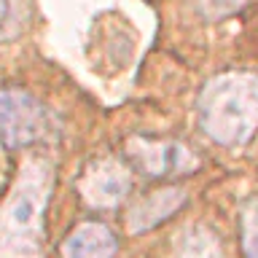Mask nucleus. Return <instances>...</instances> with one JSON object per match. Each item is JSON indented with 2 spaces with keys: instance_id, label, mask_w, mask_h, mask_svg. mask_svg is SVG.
Segmentation results:
<instances>
[{
  "instance_id": "nucleus-1",
  "label": "nucleus",
  "mask_w": 258,
  "mask_h": 258,
  "mask_svg": "<svg viewBox=\"0 0 258 258\" xmlns=\"http://www.w3.org/2000/svg\"><path fill=\"white\" fill-rule=\"evenodd\" d=\"M54 172L48 161L24 164L0 207V258H40L46 242V207Z\"/></svg>"
},
{
  "instance_id": "nucleus-2",
  "label": "nucleus",
  "mask_w": 258,
  "mask_h": 258,
  "mask_svg": "<svg viewBox=\"0 0 258 258\" xmlns=\"http://www.w3.org/2000/svg\"><path fill=\"white\" fill-rule=\"evenodd\" d=\"M199 126L218 145H245L258 129V76L229 73L210 81L199 97Z\"/></svg>"
},
{
  "instance_id": "nucleus-3",
  "label": "nucleus",
  "mask_w": 258,
  "mask_h": 258,
  "mask_svg": "<svg viewBox=\"0 0 258 258\" xmlns=\"http://www.w3.org/2000/svg\"><path fill=\"white\" fill-rule=\"evenodd\" d=\"M51 132V116L46 105L24 89H0V145L27 148L46 140Z\"/></svg>"
},
{
  "instance_id": "nucleus-4",
  "label": "nucleus",
  "mask_w": 258,
  "mask_h": 258,
  "mask_svg": "<svg viewBox=\"0 0 258 258\" xmlns=\"http://www.w3.org/2000/svg\"><path fill=\"white\" fill-rule=\"evenodd\" d=\"M132 188V175L116 159H97L92 161L78 180L81 199L94 210H110L126 199Z\"/></svg>"
},
{
  "instance_id": "nucleus-5",
  "label": "nucleus",
  "mask_w": 258,
  "mask_h": 258,
  "mask_svg": "<svg viewBox=\"0 0 258 258\" xmlns=\"http://www.w3.org/2000/svg\"><path fill=\"white\" fill-rule=\"evenodd\" d=\"M129 153L135 156V164L151 177L180 175L197 167V159L180 143H156V140H148V137H137Z\"/></svg>"
},
{
  "instance_id": "nucleus-6",
  "label": "nucleus",
  "mask_w": 258,
  "mask_h": 258,
  "mask_svg": "<svg viewBox=\"0 0 258 258\" xmlns=\"http://www.w3.org/2000/svg\"><path fill=\"white\" fill-rule=\"evenodd\" d=\"M188 194L180 185H169V188H159L151 197L140 199L132 207V213L126 218V229L132 234H143L148 229H156L159 223H164L169 215H175L177 210L185 205Z\"/></svg>"
},
{
  "instance_id": "nucleus-7",
  "label": "nucleus",
  "mask_w": 258,
  "mask_h": 258,
  "mask_svg": "<svg viewBox=\"0 0 258 258\" xmlns=\"http://www.w3.org/2000/svg\"><path fill=\"white\" fill-rule=\"evenodd\" d=\"M118 239L105 223L86 221L62 242V258H116Z\"/></svg>"
},
{
  "instance_id": "nucleus-8",
  "label": "nucleus",
  "mask_w": 258,
  "mask_h": 258,
  "mask_svg": "<svg viewBox=\"0 0 258 258\" xmlns=\"http://www.w3.org/2000/svg\"><path fill=\"white\" fill-rule=\"evenodd\" d=\"M175 258H223V253L218 239L213 237V231H207L205 226H194L180 239Z\"/></svg>"
},
{
  "instance_id": "nucleus-9",
  "label": "nucleus",
  "mask_w": 258,
  "mask_h": 258,
  "mask_svg": "<svg viewBox=\"0 0 258 258\" xmlns=\"http://www.w3.org/2000/svg\"><path fill=\"white\" fill-rule=\"evenodd\" d=\"M242 247L245 258H258V199L250 202L242 215Z\"/></svg>"
},
{
  "instance_id": "nucleus-10",
  "label": "nucleus",
  "mask_w": 258,
  "mask_h": 258,
  "mask_svg": "<svg viewBox=\"0 0 258 258\" xmlns=\"http://www.w3.org/2000/svg\"><path fill=\"white\" fill-rule=\"evenodd\" d=\"M8 24H11V0H0V38H6Z\"/></svg>"
},
{
  "instance_id": "nucleus-11",
  "label": "nucleus",
  "mask_w": 258,
  "mask_h": 258,
  "mask_svg": "<svg viewBox=\"0 0 258 258\" xmlns=\"http://www.w3.org/2000/svg\"><path fill=\"white\" fill-rule=\"evenodd\" d=\"M205 3L213 6V11H215V14H221V11H229V8L239 6L242 0H205Z\"/></svg>"
}]
</instances>
